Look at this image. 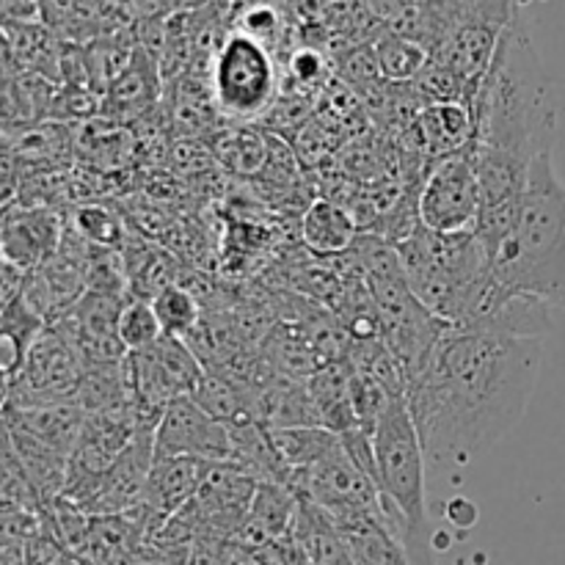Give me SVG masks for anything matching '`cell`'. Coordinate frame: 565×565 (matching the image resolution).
Masks as SVG:
<instances>
[{"instance_id": "cell-1", "label": "cell", "mask_w": 565, "mask_h": 565, "mask_svg": "<svg viewBox=\"0 0 565 565\" xmlns=\"http://www.w3.org/2000/svg\"><path fill=\"white\" fill-rule=\"evenodd\" d=\"M544 340L450 326L408 381L406 401L425 456L467 467L527 414Z\"/></svg>"}, {"instance_id": "cell-2", "label": "cell", "mask_w": 565, "mask_h": 565, "mask_svg": "<svg viewBox=\"0 0 565 565\" xmlns=\"http://www.w3.org/2000/svg\"><path fill=\"white\" fill-rule=\"evenodd\" d=\"M475 147L491 158L530 169L539 154L555 149V83L533 44L522 6L505 28L475 99Z\"/></svg>"}, {"instance_id": "cell-3", "label": "cell", "mask_w": 565, "mask_h": 565, "mask_svg": "<svg viewBox=\"0 0 565 565\" xmlns=\"http://www.w3.org/2000/svg\"><path fill=\"white\" fill-rule=\"evenodd\" d=\"M489 259L497 285L565 312V182L557 177L555 149L533 160L511 230Z\"/></svg>"}, {"instance_id": "cell-4", "label": "cell", "mask_w": 565, "mask_h": 565, "mask_svg": "<svg viewBox=\"0 0 565 565\" xmlns=\"http://www.w3.org/2000/svg\"><path fill=\"white\" fill-rule=\"evenodd\" d=\"M414 296L439 320L463 326L491 285V259L478 232L439 235L423 224L395 243Z\"/></svg>"}, {"instance_id": "cell-5", "label": "cell", "mask_w": 565, "mask_h": 565, "mask_svg": "<svg viewBox=\"0 0 565 565\" xmlns=\"http://www.w3.org/2000/svg\"><path fill=\"white\" fill-rule=\"evenodd\" d=\"M375 483L384 508L417 565H436L430 557L428 500H425V447L406 397L392 401L373 428Z\"/></svg>"}, {"instance_id": "cell-6", "label": "cell", "mask_w": 565, "mask_h": 565, "mask_svg": "<svg viewBox=\"0 0 565 565\" xmlns=\"http://www.w3.org/2000/svg\"><path fill=\"white\" fill-rule=\"evenodd\" d=\"M210 92L221 114L254 119L265 114L276 94V66L268 47L246 33H232L210 66Z\"/></svg>"}, {"instance_id": "cell-7", "label": "cell", "mask_w": 565, "mask_h": 565, "mask_svg": "<svg viewBox=\"0 0 565 565\" xmlns=\"http://www.w3.org/2000/svg\"><path fill=\"white\" fill-rule=\"evenodd\" d=\"M483 210V193L478 180L475 141L467 149L434 160L417 196L419 224L439 235L475 232Z\"/></svg>"}, {"instance_id": "cell-8", "label": "cell", "mask_w": 565, "mask_h": 565, "mask_svg": "<svg viewBox=\"0 0 565 565\" xmlns=\"http://www.w3.org/2000/svg\"><path fill=\"white\" fill-rule=\"evenodd\" d=\"M290 489L303 500L323 508L334 522H348V519L364 516V513L390 516L379 483L373 480V475L364 472L353 461L342 439L318 463L292 475Z\"/></svg>"}, {"instance_id": "cell-9", "label": "cell", "mask_w": 565, "mask_h": 565, "mask_svg": "<svg viewBox=\"0 0 565 565\" xmlns=\"http://www.w3.org/2000/svg\"><path fill=\"white\" fill-rule=\"evenodd\" d=\"M86 362L70 340L47 326L25 359L14 381L6 386V403L11 406H44V403L75 401Z\"/></svg>"}, {"instance_id": "cell-10", "label": "cell", "mask_w": 565, "mask_h": 565, "mask_svg": "<svg viewBox=\"0 0 565 565\" xmlns=\"http://www.w3.org/2000/svg\"><path fill=\"white\" fill-rule=\"evenodd\" d=\"M127 381L138 406L163 412L177 397H188L202 384L204 367L180 337H163L158 345L125 356Z\"/></svg>"}, {"instance_id": "cell-11", "label": "cell", "mask_w": 565, "mask_h": 565, "mask_svg": "<svg viewBox=\"0 0 565 565\" xmlns=\"http://www.w3.org/2000/svg\"><path fill=\"white\" fill-rule=\"evenodd\" d=\"M154 458L235 463V436L230 425L210 417L193 395L177 397L160 414L154 430Z\"/></svg>"}, {"instance_id": "cell-12", "label": "cell", "mask_w": 565, "mask_h": 565, "mask_svg": "<svg viewBox=\"0 0 565 565\" xmlns=\"http://www.w3.org/2000/svg\"><path fill=\"white\" fill-rule=\"evenodd\" d=\"M125 301L127 296L88 290L70 315L55 320L53 329L75 345L86 367L121 362L127 356V348L119 340V318Z\"/></svg>"}, {"instance_id": "cell-13", "label": "cell", "mask_w": 565, "mask_h": 565, "mask_svg": "<svg viewBox=\"0 0 565 565\" xmlns=\"http://www.w3.org/2000/svg\"><path fill=\"white\" fill-rule=\"evenodd\" d=\"M64 226L47 207L6 204L3 213V263L33 274L39 265L55 257L64 243Z\"/></svg>"}, {"instance_id": "cell-14", "label": "cell", "mask_w": 565, "mask_h": 565, "mask_svg": "<svg viewBox=\"0 0 565 565\" xmlns=\"http://www.w3.org/2000/svg\"><path fill=\"white\" fill-rule=\"evenodd\" d=\"M213 463L199 458H154L147 494L138 511L149 524H163L182 511L202 489Z\"/></svg>"}, {"instance_id": "cell-15", "label": "cell", "mask_w": 565, "mask_h": 565, "mask_svg": "<svg viewBox=\"0 0 565 565\" xmlns=\"http://www.w3.org/2000/svg\"><path fill=\"white\" fill-rule=\"evenodd\" d=\"M478 121L472 108L463 103H430L414 114L408 121L406 138H412L414 149L430 160H441L456 154L475 141Z\"/></svg>"}, {"instance_id": "cell-16", "label": "cell", "mask_w": 565, "mask_h": 565, "mask_svg": "<svg viewBox=\"0 0 565 565\" xmlns=\"http://www.w3.org/2000/svg\"><path fill=\"white\" fill-rule=\"evenodd\" d=\"M86 292L88 287L81 263L75 257H70V254L61 252V248L55 257H50L47 263L39 265L28 276L25 285L28 303L47 320V326H53L55 320L70 315Z\"/></svg>"}, {"instance_id": "cell-17", "label": "cell", "mask_w": 565, "mask_h": 565, "mask_svg": "<svg viewBox=\"0 0 565 565\" xmlns=\"http://www.w3.org/2000/svg\"><path fill=\"white\" fill-rule=\"evenodd\" d=\"M6 428H14L70 458L83 434L88 414L75 401L44 403V406H11L6 403Z\"/></svg>"}, {"instance_id": "cell-18", "label": "cell", "mask_w": 565, "mask_h": 565, "mask_svg": "<svg viewBox=\"0 0 565 565\" xmlns=\"http://www.w3.org/2000/svg\"><path fill=\"white\" fill-rule=\"evenodd\" d=\"M160 81L158 64L143 47H136L130 64L119 72L114 83L105 88L99 116L108 121H130L147 114L158 103Z\"/></svg>"}, {"instance_id": "cell-19", "label": "cell", "mask_w": 565, "mask_h": 565, "mask_svg": "<svg viewBox=\"0 0 565 565\" xmlns=\"http://www.w3.org/2000/svg\"><path fill=\"white\" fill-rule=\"evenodd\" d=\"M301 237L303 246L315 257H345L359 241V224L345 204L331 202V199H315L301 218Z\"/></svg>"}, {"instance_id": "cell-20", "label": "cell", "mask_w": 565, "mask_h": 565, "mask_svg": "<svg viewBox=\"0 0 565 565\" xmlns=\"http://www.w3.org/2000/svg\"><path fill=\"white\" fill-rule=\"evenodd\" d=\"M290 535L301 546L307 565H353L351 550L340 524L320 505L298 497V511Z\"/></svg>"}, {"instance_id": "cell-21", "label": "cell", "mask_w": 565, "mask_h": 565, "mask_svg": "<svg viewBox=\"0 0 565 565\" xmlns=\"http://www.w3.org/2000/svg\"><path fill=\"white\" fill-rule=\"evenodd\" d=\"M298 511V494L290 486L259 483L254 500L248 505L243 527L237 533V544H265L270 539L290 535L292 519Z\"/></svg>"}, {"instance_id": "cell-22", "label": "cell", "mask_w": 565, "mask_h": 565, "mask_svg": "<svg viewBox=\"0 0 565 565\" xmlns=\"http://www.w3.org/2000/svg\"><path fill=\"white\" fill-rule=\"evenodd\" d=\"M307 392L320 428L334 430L337 436L359 428L356 412H353L351 370H348V364H331V367L315 373L309 379Z\"/></svg>"}, {"instance_id": "cell-23", "label": "cell", "mask_w": 565, "mask_h": 565, "mask_svg": "<svg viewBox=\"0 0 565 565\" xmlns=\"http://www.w3.org/2000/svg\"><path fill=\"white\" fill-rule=\"evenodd\" d=\"M47 331V320L28 303L25 290L17 298L3 303V329H0V356H3V379L6 386L20 375L25 367V359L39 337Z\"/></svg>"}, {"instance_id": "cell-24", "label": "cell", "mask_w": 565, "mask_h": 565, "mask_svg": "<svg viewBox=\"0 0 565 565\" xmlns=\"http://www.w3.org/2000/svg\"><path fill=\"white\" fill-rule=\"evenodd\" d=\"M268 430L270 450L276 452L281 467L292 475L318 463L331 447L340 441V436L320 425H296V428H265Z\"/></svg>"}, {"instance_id": "cell-25", "label": "cell", "mask_w": 565, "mask_h": 565, "mask_svg": "<svg viewBox=\"0 0 565 565\" xmlns=\"http://www.w3.org/2000/svg\"><path fill=\"white\" fill-rule=\"evenodd\" d=\"M375 61H379L381 77L390 83H414L430 61V50L417 39L406 36L401 31H384L373 44Z\"/></svg>"}, {"instance_id": "cell-26", "label": "cell", "mask_w": 565, "mask_h": 565, "mask_svg": "<svg viewBox=\"0 0 565 565\" xmlns=\"http://www.w3.org/2000/svg\"><path fill=\"white\" fill-rule=\"evenodd\" d=\"M152 307L160 326H163L166 337H180V340H185L188 334H193L199 329V320H202L199 301L193 298V292H188L180 285H169L166 290H160L152 298Z\"/></svg>"}, {"instance_id": "cell-27", "label": "cell", "mask_w": 565, "mask_h": 565, "mask_svg": "<svg viewBox=\"0 0 565 565\" xmlns=\"http://www.w3.org/2000/svg\"><path fill=\"white\" fill-rule=\"evenodd\" d=\"M163 337V326H160L158 315H154L152 301L127 298L119 318V340L127 348V353L147 351V348L158 345Z\"/></svg>"}, {"instance_id": "cell-28", "label": "cell", "mask_w": 565, "mask_h": 565, "mask_svg": "<svg viewBox=\"0 0 565 565\" xmlns=\"http://www.w3.org/2000/svg\"><path fill=\"white\" fill-rule=\"evenodd\" d=\"M72 230L92 246L110 248V252H119L125 243V226H121L119 215L105 204H83L75 213Z\"/></svg>"}, {"instance_id": "cell-29", "label": "cell", "mask_w": 565, "mask_h": 565, "mask_svg": "<svg viewBox=\"0 0 565 565\" xmlns=\"http://www.w3.org/2000/svg\"><path fill=\"white\" fill-rule=\"evenodd\" d=\"M232 565H307V557L292 535H281L265 544L237 546Z\"/></svg>"}, {"instance_id": "cell-30", "label": "cell", "mask_w": 565, "mask_h": 565, "mask_svg": "<svg viewBox=\"0 0 565 565\" xmlns=\"http://www.w3.org/2000/svg\"><path fill=\"white\" fill-rule=\"evenodd\" d=\"M224 160L235 171H243V174H252V171L263 169L265 160H268V149H265L263 138L254 136V132L241 130L235 136H230L224 147Z\"/></svg>"}, {"instance_id": "cell-31", "label": "cell", "mask_w": 565, "mask_h": 565, "mask_svg": "<svg viewBox=\"0 0 565 565\" xmlns=\"http://www.w3.org/2000/svg\"><path fill=\"white\" fill-rule=\"evenodd\" d=\"M3 22H42V0H0Z\"/></svg>"}, {"instance_id": "cell-32", "label": "cell", "mask_w": 565, "mask_h": 565, "mask_svg": "<svg viewBox=\"0 0 565 565\" xmlns=\"http://www.w3.org/2000/svg\"><path fill=\"white\" fill-rule=\"evenodd\" d=\"M290 66H292V75H296L298 81L312 83V81H318L320 75H323L326 61L320 58V55L315 53V50H301V53L292 55V64Z\"/></svg>"}]
</instances>
